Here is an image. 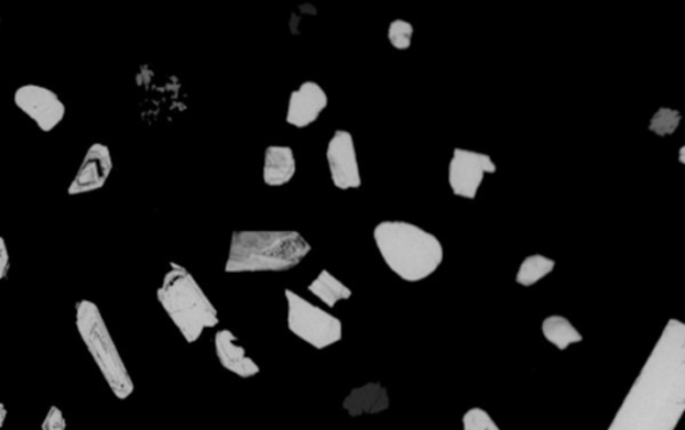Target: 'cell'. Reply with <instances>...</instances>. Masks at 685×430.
Masks as SVG:
<instances>
[{
  "mask_svg": "<svg viewBox=\"0 0 685 430\" xmlns=\"http://www.w3.org/2000/svg\"><path fill=\"white\" fill-rule=\"evenodd\" d=\"M215 352L224 370L235 376L252 378L260 373V366L248 357L246 349L238 342V337L228 329H221L215 334Z\"/></svg>",
  "mask_w": 685,
  "mask_h": 430,
  "instance_id": "13",
  "label": "cell"
},
{
  "mask_svg": "<svg viewBox=\"0 0 685 430\" xmlns=\"http://www.w3.org/2000/svg\"><path fill=\"white\" fill-rule=\"evenodd\" d=\"M308 290L331 309L336 307V304L352 297V290L328 271H322L319 276L309 284Z\"/></svg>",
  "mask_w": 685,
  "mask_h": 430,
  "instance_id": "17",
  "label": "cell"
},
{
  "mask_svg": "<svg viewBox=\"0 0 685 430\" xmlns=\"http://www.w3.org/2000/svg\"><path fill=\"white\" fill-rule=\"evenodd\" d=\"M111 172H113V157H111L110 148L104 143H93L87 148L76 177L68 186V196H80L102 189Z\"/></svg>",
  "mask_w": 685,
  "mask_h": 430,
  "instance_id": "11",
  "label": "cell"
},
{
  "mask_svg": "<svg viewBox=\"0 0 685 430\" xmlns=\"http://www.w3.org/2000/svg\"><path fill=\"white\" fill-rule=\"evenodd\" d=\"M463 427L464 430H501L489 411L478 407L466 411L463 417Z\"/></svg>",
  "mask_w": 685,
  "mask_h": 430,
  "instance_id": "21",
  "label": "cell"
},
{
  "mask_svg": "<svg viewBox=\"0 0 685 430\" xmlns=\"http://www.w3.org/2000/svg\"><path fill=\"white\" fill-rule=\"evenodd\" d=\"M685 409V326L671 318L608 430H675Z\"/></svg>",
  "mask_w": 685,
  "mask_h": 430,
  "instance_id": "1",
  "label": "cell"
},
{
  "mask_svg": "<svg viewBox=\"0 0 685 430\" xmlns=\"http://www.w3.org/2000/svg\"><path fill=\"white\" fill-rule=\"evenodd\" d=\"M286 299V326L290 332L317 351H323L342 339V323L338 317L316 307L308 299L290 289Z\"/></svg>",
  "mask_w": 685,
  "mask_h": 430,
  "instance_id": "7",
  "label": "cell"
},
{
  "mask_svg": "<svg viewBox=\"0 0 685 430\" xmlns=\"http://www.w3.org/2000/svg\"><path fill=\"white\" fill-rule=\"evenodd\" d=\"M373 241L384 264L406 283L432 277L445 258L434 234L406 221H383L373 229Z\"/></svg>",
  "mask_w": 685,
  "mask_h": 430,
  "instance_id": "2",
  "label": "cell"
},
{
  "mask_svg": "<svg viewBox=\"0 0 685 430\" xmlns=\"http://www.w3.org/2000/svg\"><path fill=\"white\" fill-rule=\"evenodd\" d=\"M413 35L414 27L410 22L403 21V19H395V21L390 23L388 31L389 42L392 47L400 49V52L411 47Z\"/></svg>",
  "mask_w": 685,
  "mask_h": 430,
  "instance_id": "20",
  "label": "cell"
},
{
  "mask_svg": "<svg viewBox=\"0 0 685 430\" xmlns=\"http://www.w3.org/2000/svg\"><path fill=\"white\" fill-rule=\"evenodd\" d=\"M681 111L671 108H660L650 121L651 133L662 136H668L675 133L681 126Z\"/></svg>",
  "mask_w": 685,
  "mask_h": 430,
  "instance_id": "19",
  "label": "cell"
},
{
  "mask_svg": "<svg viewBox=\"0 0 685 430\" xmlns=\"http://www.w3.org/2000/svg\"><path fill=\"white\" fill-rule=\"evenodd\" d=\"M41 428L42 430H66L67 421L65 415L62 414L58 407L50 408Z\"/></svg>",
  "mask_w": 685,
  "mask_h": 430,
  "instance_id": "22",
  "label": "cell"
},
{
  "mask_svg": "<svg viewBox=\"0 0 685 430\" xmlns=\"http://www.w3.org/2000/svg\"><path fill=\"white\" fill-rule=\"evenodd\" d=\"M296 174L294 150L289 146L273 145L264 154L263 179L265 185L280 187L290 184Z\"/></svg>",
  "mask_w": 685,
  "mask_h": 430,
  "instance_id": "15",
  "label": "cell"
},
{
  "mask_svg": "<svg viewBox=\"0 0 685 430\" xmlns=\"http://www.w3.org/2000/svg\"><path fill=\"white\" fill-rule=\"evenodd\" d=\"M327 164L336 189L351 190L362 186L352 134L336 130L327 146Z\"/></svg>",
  "mask_w": 685,
  "mask_h": 430,
  "instance_id": "10",
  "label": "cell"
},
{
  "mask_svg": "<svg viewBox=\"0 0 685 430\" xmlns=\"http://www.w3.org/2000/svg\"><path fill=\"white\" fill-rule=\"evenodd\" d=\"M554 267H556V261L546 257V255H528L521 262L519 272H517L515 283L524 286V288H531V286L539 284L541 279L550 276Z\"/></svg>",
  "mask_w": 685,
  "mask_h": 430,
  "instance_id": "18",
  "label": "cell"
},
{
  "mask_svg": "<svg viewBox=\"0 0 685 430\" xmlns=\"http://www.w3.org/2000/svg\"><path fill=\"white\" fill-rule=\"evenodd\" d=\"M390 408L389 390L381 383H369L351 389L342 400V409L354 419L382 414Z\"/></svg>",
  "mask_w": 685,
  "mask_h": 430,
  "instance_id": "14",
  "label": "cell"
},
{
  "mask_svg": "<svg viewBox=\"0 0 685 430\" xmlns=\"http://www.w3.org/2000/svg\"><path fill=\"white\" fill-rule=\"evenodd\" d=\"M544 339L558 351H566L572 345L580 344L584 337L568 318L559 315L547 316L541 326Z\"/></svg>",
  "mask_w": 685,
  "mask_h": 430,
  "instance_id": "16",
  "label": "cell"
},
{
  "mask_svg": "<svg viewBox=\"0 0 685 430\" xmlns=\"http://www.w3.org/2000/svg\"><path fill=\"white\" fill-rule=\"evenodd\" d=\"M159 302L188 344H195L205 329L219 326V313L196 278L171 262L157 290Z\"/></svg>",
  "mask_w": 685,
  "mask_h": 430,
  "instance_id": "4",
  "label": "cell"
},
{
  "mask_svg": "<svg viewBox=\"0 0 685 430\" xmlns=\"http://www.w3.org/2000/svg\"><path fill=\"white\" fill-rule=\"evenodd\" d=\"M10 271V254L8 243H6L3 236H0V280L8 277Z\"/></svg>",
  "mask_w": 685,
  "mask_h": 430,
  "instance_id": "23",
  "label": "cell"
},
{
  "mask_svg": "<svg viewBox=\"0 0 685 430\" xmlns=\"http://www.w3.org/2000/svg\"><path fill=\"white\" fill-rule=\"evenodd\" d=\"M6 419H8V409L0 403V429L4 426Z\"/></svg>",
  "mask_w": 685,
  "mask_h": 430,
  "instance_id": "24",
  "label": "cell"
},
{
  "mask_svg": "<svg viewBox=\"0 0 685 430\" xmlns=\"http://www.w3.org/2000/svg\"><path fill=\"white\" fill-rule=\"evenodd\" d=\"M497 165L490 155L467 148H454L448 164V186L454 196L475 199L486 174H494Z\"/></svg>",
  "mask_w": 685,
  "mask_h": 430,
  "instance_id": "8",
  "label": "cell"
},
{
  "mask_svg": "<svg viewBox=\"0 0 685 430\" xmlns=\"http://www.w3.org/2000/svg\"><path fill=\"white\" fill-rule=\"evenodd\" d=\"M0 23H2V18H0Z\"/></svg>",
  "mask_w": 685,
  "mask_h": 430,
  "instance_id": "26",
  "label": "cell"
},
{
  "mask_svg": "<svg viewBox=\"0 0 685 430\" xmlns=\"http://www.w3.org/2000/svg\"><path fill=\"white\" fill-rule=\"evenodd\" d=\"M327 106L328 96L323 87L314 80H305L291 93L285 121L296 129L308 128L319 120Z\"/></svg>",
  "mask_w": 685,
  "mask_h": 430,
  "instance_id": "12",
  "label": "cell"
},
{
  "mask_svg": "<svg viewBox=\"0 0 685 430\" xmlns=\"http://www.w3.org/2000/svg\"><path fill=\"white\" fill-rule=\"evenodd\" d=\"M678 162H681L682 165L685 164V147L684 146L681 150H678Z\"/></svg>",
  "mask_w": 685,
  "mask_h": 430,
  "instance_id": "25",
  "label": "cell"
},
{
  "mask_svg": "<svg viewBox=\"0 0 685 430\" xmlns=\"http://www.w3.org/2000/svg\"><path fill=\"white\" fill-rule=\"evenodd\" d=\"M311 245L294 230H241L230 239L227 273L286 272L311 253Z\"/></svg>",
  "mask_w": 685,
  "mask_h": 430,
  "instance_id": "3",
  "label": "cell"
},
{
  "mask_svg": "<svg viewBox=\"0 0 685 430\" xmlns=\"http://www.w3.org/2000/svg\"><path fill=\"white\" fill-rule=\"evenodd\" d=\"M140 118L149 128L170 124L189 108V93L176 74L142 65L135 74Z\"/></svg>",
  "mask_w": 685,
  "mask_h": 430,
  "instance_id": "6",
  "label": "cell"
},
{
  "mask_svg": "<svg viewBox=\"0 0 685 430\" xmlns=\"http://www.w3.org/2000/svg\"><path fill=\"white\" fill-rule=\"evenodd\" d=\"M76 326L87 351L102 373L105 382L118 400H127L134 392V383L115 344L101 310L90 299L76 305Z\"/></svg>",
  "mask_w": 685,
  "mask_h": 430,
  "instance_id": "5",
  "label": "cell"
},
{
  "mask_svg": "<svg viewBox=\"0 0 685 430\" xmlns=\"http://www.w3.org/2000/svg\"><path fill=\"white\" fill-rule=\"evenodd\" d=\"M14 103L43 133L57 129L65 120V103L57 92L45 86L29 84L18 87Z\"/></svg>",
  "mask_w": 685,
  "mask_h": 430,
  "instance_id": "9",
  "label": "cell"
}]
</instances>
